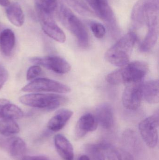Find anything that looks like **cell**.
<instances>
[{
  "instance_id": "9",
  "label": "cell",
  "mask_w": 159,
  "mask_h": 160,
  "mask_svg": "<svg viewBox=\"0 0 159 160\" xmlns=\"http://www.w3.org/2000/svg\"><path fill=\"white\" fill-rule=\"evenodd\" d=\"M142 82L129 84L125 88L122 97L123 106L127 110L134 111L137 110L143 100Z\"/></svg>"
},
{
  "instance_id": "24",
  "label": "cell",
  "mask_w": 159,
  "mask_h": 160,
  "mask_svg": "<svg viewBox=\"0 0 159 160\" xmlns=\"http://www.w3.org/2000/svg\"><path fill=\"white\" fill-rule=\"evenodd\" d=\"M67 4L82 16L91 17L94 13L82 0H64Z\"/></svg>"
},
{
  "instance_id": "31",
  "label": "cell",
  "mask_w": 159,
  "mask_h": 160,
  "mask_svg": "<svg viewBox=\"0 0 159 160\" xmlns=\"http://www.w3.org/2000/svg\"><path fill=\"white\" fill-rule=\"evenodd\" d=\"M78 160H90V159L87 155H83L79 158Z\"/></svg>"
},
{
  "instance_id": "15",
  "label": "cell",
  "mask_w": 159,
  "mask_h": 160,
  "mask_svg": "<svg viewBox=\"0 0 159 160\" xmlns=\"http://www.w3.org/2000/svg\"><path fill=\"white\" fill-rule=\"evenodd\" d=\"M143 98L147 102L151 104L158 103L159 84L158 80H150L142 83Z\"/></svg>"
},
{
  "instance_id": "20",
  "label": "cell",
  "mask_w": 159,
  "mask_h": 160,
  "mask_svg": "<svg viewBox=\"0 0 159 160\" xmlns=\"http://www.w3.org/2000/svg\"><path fill=\"white\" fill-rule=\"evenodd\" d=\"M105 156L108 160H134L132 154L128 150L117 148L106 143Z\"/></svg>"
},
{
  "instance_id": "26",
  "label": "cell",
  "mask_w": 159,
  "mask_h": 160,
  "mask_svg": "<svg viewBox=\"0 0 159 160\" xmlns=\"http://www.w3.org/2000/svg\"><path fill=\"white\" fill-rule=\"evenodd\" d=\"M90 27L94 36L97 38H102L105 35L106 30L102 23L98 22L91 21Z\"/></svg>"
},
{
  "instance_id": "25",
  "label": "cell",
  "mask_w": 159,
  "mask_h": 160,
  "mask_svg": "<svg viewBox=\"0 0 159 160\" xmlns=\"http://www.w3.org/2000/svg\"><path fill=\"white\" fill-rule=\"evenodd\" d=\"M122 139L126 146L132 149L137 150L140 146V141L136 132L131 129L125 131L122 135Z\"/></svg>"
},
{
  "instance_id": "28",
  "label": "cell",
  "mask_w": 159,
  "mask_h": 160,
  "mask_svg": "<svg viewBox=\"0 0 159 160\" xmlns=\"http://www.w3.org/2000/svg\"><path fill=\"white\" fill-rule=\"evenodd\" d=\"M8 78V72L4 67L0 64V90L6 82Z\"/></svg>"
},
{
  "instance_id": "3",
  "label": "cell",
  "mask_w": 159,
  "mask_h": 160,
  "mask_svg": "<svg viewBox=\"0 0 159 160\" xmlns=\"http://www.w3.org/2000/svg\"><path fill=\"white\" fill-rule=\"evenodd\" d=\"M57 10L61 22L76 38L79 46L83 48L88 47L89 35L80 20L64 5H60Z\"/></svg>"
},
{
  "instance_id": "6",
  "label": "cell",
  "mask_w": 159,
  "mask_h": 160,
  "mask_svg": "<svg viewBox=\"0 0 159 160\" xmlns=\"http://www.w3.org/2000/svg\"><path fill=\"white\" fill-rule=\"evenodd\" d=\"M25 92H49L67 93L71 92V88L66 85L49 79H36L22 88Z\"/></svg>"
},
{
  "instance_id": "23",
  "label": "cell",
  "mask_w": 159,
  "mask_h": 160,
  "mask_svg": "<svg viewBox=\"0 0 159 160\" xmlns=\"http://www.w3.org/2000/svg\"><path fill=\"white\" fill-rule=\"evenodd\" d=\"M19 132V127L15 120L0 118V133L9 136L16 134Z\"/></svg>"
},
{
  "instance_id": "12",
  "label": "cell",
  "mask_w": 159,
  "mask_h": 160,
  "mask_svg": "<svg viewBox=\"0 0 159 160\" xmlns=\"http://www.w3.org/2000/svg\"><path fill=\"white\" fill-rule=\"evenodd\" d=\"M96 117L98 124L105 129H111L114 126V116L113 108L109 103L99 104L96 109Z\"/></svg>"
},
{
  "instance_id": "5",
  "label": "cell",
  "mask_w": 159,
  "mask_h": 160,
  "mask_svg": "<svg viewBox=\"0 0 159 160\" xmlns=\"http://www.w3.org/2000/svg\"><path fill=\"white\" fill-rule=\"evenodd\" d=\"M159 114L157 112L142 120L139 125L140 134L146 144L150 148L157 147L158 142Z\"/></svg>"
},
{
  "instance_id": "4",
  "label": "cell",
  "mask_w": 159,
  "mask_h": 160,
  "mask_svg": "<svg viewBox=\"0 0 159 160\" xmlns=\"http://www.w3.org/2000/svg\"><path fill=\"white\" fill-rule=\"evenodd\" d=\"M19 100L22 104L30 107L53 110L65 104L68 100L65 97L57 94L33 93L21 96Z\"/></svg>"
},
{
  "instance_id": "16",
  "label": "cell",
  "mask_w": 159,
  "mask_h": 160,
  "mask_svg": "<svg viewBox=\"0 0 159 160\" xmlns=\"http://www.w3.org/2000/svg\"><path fill=\"white\" fill-rule=\"evenodd\" d=\"M23 112L16 105L8 100L0 99V118L18 119L23 117Z\"/></svg>"
},
{
  "instance_id": "2",
  "label": "cell",
  "mask_w": 159,
  "mask_h": 160,
  "mask_svg": "<svg viewBox=\"0 0 159 160\" xmlns=\"http://www.w3.org/2000/svg\"><path fill=\"white\" fill-rule=\"evenodd\" d=\"M137 39V35L133 32L123 36L106 52L105 56L106 61L120 67L128 64Z\"/></svg>"
},
{
  "instance_id": "21",
  "label": "cell",
  "mask_w": 159,
  "mask_h": 160,
  "mask_svg": "<svg viewBox=\"0 0 159 160\" xmlns=\"http://www.w3.org/2000/svg\"><path fill=\"white\" fill-rule=\"evenodd\" d=\"M106 143L88 144L85 150L90 160H105Z\"/></svg>"
},
{
  "instance_id": "22",
  "label": "cell",
  "mask_w": 159,
  "mask_h": 160,
  "mask_svg": "<svg viewBox=\"0 0 159 160\" xmlns=\"http://www.w3.org/2000/svg\"><path fill=\"white\" fill-rule=\"evenodd\" d=\"M159 35V27L148 28V31L143 41L140 46V50L145 52L152 49L157 41Z\"/></svg>"
},
{
  "instance_id": "19",
  "label": "cell",
  "mask_w": 159,
  "mask_h": 160,
  "mask_svg": "<svg viewBox=\"0 0 159 160\" xmlns=\"http://www.w3.org/2000/svg\"><path fill=\"white\" fill-rule=\"evenodd\" d=\"M6 13L10 22L17 27H21L24 22V15L18 3L14 2L7 7Z\"/></svg>"
},
{
  "instance_id": "30",
  "label": "cell",
  "mask_w": 159,
  "mask_h": 160,
  "mask_svg": "<svg viewBox=\"0 0 159 160\" xmlns=\"http://www.w3.org/2000/svg\"><path fill=\"white\" fill-rule=\"evenodd\" d=\"M10 4L9 0H0V5L7 7Z\"/></svg>"
},
{
  "instance_id": "17",
  "label": "cell",
  "mask_w": 159,
  "mask_h": 160,
  "mask_svg": "<svg viewBox=\"0 0 159 160\" xmlns=\"http://www.w3.org/2000/svg\"><path fill=\"white\" fill-rule=\"evenodd\" d=\"M16 37L14 32L9 29H4L0 33V51L6 56L11 55L15 48Z\"/></svg>"
},
{
  "instance_id": "7",
  "label": "cell",
  "mask_w": 159,
  "mask_h": 160,
  "mask_svg": "<svg viewBox=\"0 0 159 160\" xmlns=\"http://www.w3.org/2000/svg\"><path fill=\"white\" fill-rule=\"evenodd\" d=\"M35 8L42 30L44 32L55 41L59 43H64L66 40L65 34L55 22L53 15L37 7Z\"/></svg>"
},
{
  "instance_id": "11",
  "label": "cell",
  "mask_w": 159,
  "mask_h": 160,
  "mask_svg": "<svg viewBox=\"0 0 159 160\" xmlns=\"http://www.w3.org/2000/svg\"><path fill=\"white\" fill-rule=\"evenodd\" d=\"M98 122L95 116L91 113H86L80 117L75 129V138L81 139L87 133L97 129Z\"/></svg>"
},
{
  "instance_id": "18",
  "label": "cell",
  "mask_w": 159,
  "mask_h": 160,
  "mask_svg": "<svg viewBox=\"0 0 159 160\" xmlns=\"http://www.w3.org/2000/svg\"><path fill=\"white\" fill-rule=\"evenodd\" d=\"M7 150L11 157L16 160H21L25 156L26 145L19 137H12L7 142Z\"/></svg>"
},
{
  "instance_id": "8",
  "label": "cell",
  "mask_w": 159,
  "mask_h": 160,
  "mask_svg": "<svg viewBox=\"0 0 159 160\" xmlns=\"http://www.w3.org/2000/svg\"><path fill=\"white\" fill-rule=\"evenodd\" d=\"M30 61L34 64L43 67L56 74H66L71 70L70 64L63 58L58 56H49L32 57Z\"/></svg>"
},
{
  "instance_id": "14",
  "label": "cell",
  "mask_w": 159,
  "mask_h": 160,
  "mask_svg": "<svg viewBox=\"0 0 159 160\" xmlns=\"http://www.w3.org/2000/svg\"><path fill=\"white\" fill-rule=\"evenodd\" d=\"M73 113L67 109L59 110L49 121L47 128L52 132H58L63 128L72 116Z\"/></svg>"
},
{
  "instance_id": "29",
  "label": "cell",
  "mask_w": 159,
  "mask_h": 160,
  "mask_svg": "<svg viewBox=\"0 0 159 160\" xmlns=\"http://www.w3.org/2000/svg\"><path fill=\"white\" fill-rule=\"evenodd\" d=\"M21 160H49L47 157L43 156H24Z\"/></svg>"
},
{
  "instance_id": "32",
  "label": "cell",
  "mask_w": 159,
  "mask_h": 160,
  "mask_svg": "<svg viewBox=\"0 0 159 160\" xmlns=\"http://www.w3.org/2000/svg\"><path fill=\"white\" fill-rule=\"evenodd\" d=\"M35 1H36V3L42 4L46 2H48L49 0H35Z\"/></svg>"
},
{
  "instance_id": "33",
  "label": "cell",
  "mask_w": 159,
  "mask_h": 160,
  "mask_svg": "<svg viewBox=\"0 0 159 160\" xmlns=\"http://www.w3.org/2000/svg\"><path fill=\"white\" fill-rule=\"evenodd\" d=\"M4 29V28L3 25L2 24V23L0 22V33H1V32H2Z\"/></svg>"
},
{
  "instance_id": "13",
  "label": "cell",
  "mask_w": 159,
  "mask_h": 160,
  "mask_svg": "<svg viewBox=\"0 0 159 160\" xmlns=\"http://www.w3.org/2000/svg\"><path fill=\"white\" fill-rule=\"evenodd\" d=\"M55 148L60 157L63 160H73L74 151L72 146L63 135L58 134L54 137Z\"/></svg>"
},
{
  "instance_id": "1",
  "label": "cell",
  "mask_w": 159,
  "mask_h": 160,
  "mask_svg": "<svg viewBox=\"0 0 159 160\" xmlns=\"http://www.w3.org/2000/svg\"><path fill=\"white\" fill-rule=\"evenodd\" d=\"M122 67L106 76L105 79L107 82L112 85L139 82H142L148 70V64L140 61L129 63Z\"/></svg>"
},
{
  "instance_id": "27",
  "label": "cell",
  "mask_w": 159,
  "mask_h": 160,
  "mask_svg": "<svg viewBox=\"0 0 159 160\" xmlns=\"http://www.w3.org/2000/svg\"><path fill=\"white\" fill-rule=\"evenodd\" d=\"M42 73V69L38 65L31 67L28 69L26 75V79L28 81H31L40 76Z\"/></svg>"
},
{
  "instance_id": "10",
  "label": "cell",
  "mask_w": 159,
  "mask_h": 160,
  "mask_svg": "<svg viewBox=\"0 0 159 160\" xmlns=\"http://www.w3.org/2000/svg\"><path fill=\"white\" fill-rule=\"evenodd\" d=\"M97 16L107 23L110 28H115L116 20L108 0H86Z\"/></svg>"
}]
</instances>
